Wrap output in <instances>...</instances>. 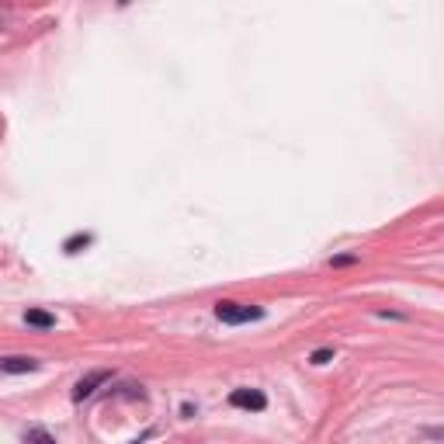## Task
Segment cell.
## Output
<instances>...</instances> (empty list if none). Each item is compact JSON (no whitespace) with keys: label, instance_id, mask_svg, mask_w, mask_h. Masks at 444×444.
<instances>
[{"label":"cell","instance_id":"6da1fadb","mask_svg":"<svg viewBox=\"0 0 444 444\" xmlns=\"http://www.w3.org/2000/svg\"><path fill=\"white\" fill-rule=\"evenodd\" d=\"M215 316H219L222 323H253V320L264 316V309H260V306H243V302H219V306H215Z\"/></svg>","mask_w":444,"mask_h":444},{"label":"cell","instance_id":"7a4b0ae2","mask_svg":"<svg viewBox=\"0 0 444 444\" xmlns=\"http://www.w3.org/2000/svg\"><path fill=\"white\" fill-rule=\"evenodd\" d=\"M108 378H112V371H104V368H101V371H90V375H83L80 382L73 385V400H77V403H83V400H87V396H94V392H97V389H101Z\"/></svg>","mask_w":444,"mask_h":444},{"label":"cell","instance_id":"3957f363","mask_svg":"<svg viewBox=\"0 0 444 444\" xmlns=\"http://www.w3.org/2000/svg\"><path fill=\"white\" fill-rule=\"evenodd\" d=\"M229 403L240 406V409H253V413H260L268 400H264V392H257V389H233L229 392Z\"/></svg>","mask_w":444,"mask_h":444},{"label":"cell","instance_id":"277c9868","mask_svg":"<svg viewBox=\"0 0 444 444\" xmlns=\"http://www.w3.org/2000/svg\"><path fill=\"white\" fill-rule=\"evenodd\" d=\"M35 368H39L35 358H21V354L0 358V371H4V375H28V371H35Z\"/></svg>","mask_w":444,"mask_h":444},{"label":"cell","instance_id":"5b68a950","mask_svg":"<svg viewBox=\"0 0 444 444\" xmlns=\"http://www.w3.org/2000/svg\"><path fill=\"white\" fill-rule=\"evenodd\" d=\"M25 323L39 326V330H52V326H56V316L45 313V309H28V313H25Z\"/></svg>","mask_w":444,"mask_h":444},{"label":"cell","instance_id":"8992f818","mask_svg":"<svg viewBox=\"0 0 444 444\" xmlns=\"http://www.w3.org/2000/svg\"><path fill=\"white\" fill-rule=\"evenodd\" d=\"M80 246H90V236H87V233L70 236V240H66V253H80Z\"/></svg>","mask_w":444,"mask_h":444},{"label":"cell","instance_id":"52a82bcc","mask_svg":"<svg viewBox=\"0 0 444 444\" xmlns=\"http://www.w3.org/2000/svg\"><path fill=\"white\" fill-rule=\"evenodd\" d=\"M28 444H56V441H52V434H45V431H35V434L28 438Z\"/></svg>","mask_w":444,"mask_h":444},{"label":"cell","instance_id":"ba28073f","mask_svg":"<svg viewBox=\"0 0 444 444\" xmlns=\"http://www.w3.org/2000/svg\"><path fill=\"white\" fill-rule=\"evenodd\" d=\"M330 358H333V351H330V347H320V351L313 354V364H326Z\"/></svg>","mask_w":444,"mask_h":444}]
</instances>
